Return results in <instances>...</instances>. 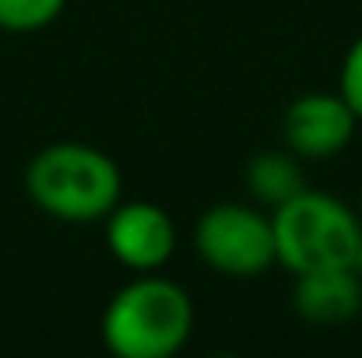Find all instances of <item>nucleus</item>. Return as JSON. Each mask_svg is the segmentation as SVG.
Returning a JSON list of instances; mask_svg holds the SVG:
<instances>
[{
	"label": "nucleus",
	"instance_id": "nucleus-1",
	"mask_svg": "<svg viewBox=\"0 0 362 358\" xmlns=\"http://www.w3.org/2000/svg\"><path fill=\"white\" fill-rule=\"evenodd\" d=\"M25 190L42 215L67 225H92L120 204L123 176L106 151L57 141L35 151L25 165Z\"/></svg>",
	"mask_w": 362,
	"mask_h": 358
},
{
	"label": "nucleus",
	"instance_id": "nucleus-2",
	"mask_svg": "<svg viewBox=\"0 0 362 358\" xmlns=\"http://www.w3.org/2000/svg\"><path fill=\"white\" fill-rule=\"evenodd\" d=\"M190 334L194 299L155 270L123 285L103 313V341L117 358H173Z\"/></svg>",
	"mask_w": 362,
	"mask_h": 358
},
{
	"label": "nucleus",
	"instance_id": "nucleus-3",
	"mask_svg": "<svg viewBox=\"0 0 362 358\" xmlns=\"http://www.w3.org/2000/svg\"><path fill=\"white\" fill-rule=\"evenodd\" d=\"M274 229V263L285 270L313 274L352 267L362 242V218L338 197L320 190H303L271 211Z\"/></svg>",
	"mask_w": 362,
	"mask_h": 358
},
{
	"label": "nucleus",
	"instance_id": "nucleus-4",
	"mask_svg": "<svg viewBox=\"0 0 362 358\" xmlns=\"http://www.w3.org/2000/svg\"><path fill=\"white\" fill-rule=\"evenodd\" d=\"M197 256L226 278H260L274 263L271 215L250 204H215L197 218Z\"/></svg>",
	"mask_w": 362,
	"mask_h": 358
},
{
	"label": "nucleus",
	"instance_id": "nucleus-5",
	"mask_svg": "<svg viewBox=\"0 0 362 358\" xmlns=\"http://www.w3.org/2000/svg\"><path fill=\"white\" fill-rule=\"evenodd\" d=\"M359 119L341 99V92H306L288 102L281 117V137L303 162H324L341 155L356 137Z\"/></svg>",
	"mask_w": 362,
	"mask_h": 358
},
{
	"label": "nucleus",
	"instance_id": "nucleus-6",
	"mask_svg": "<svg viewBox=\"0 0 362 358\" xmlns=\"http://www.w3.org/2000/svg\"><path fill=\"white\" fill-rule=\"evenodd\" d=\"M106 246L134 274L162 270L176 253V225L165 208L151 201L117 204L106 218Z\"/></svg>",
	"mask_w": 362,
	"mask_h": 358
},
{
	"label": "nucleus",
	"instance_id": "nucleus-7",
	"mask_svg": "<svg viewBox=\"0 0 362 358\" xmlns=\"http://www.w3.org/2000/svg\"><path fill=\"white\" fill-rule=\"evenodd\" d=\"M296 313L313 327H341L362 313V281L349 267L299 274L292 288Z\"/></svg>",
	"mask_w": 362,
	"mask_h": 358
},
{
	"label": "nucleus",
	"instance_id": "nucleus-8",
	"mask_svg": "<svg viewBox=\"0 0 362 358\" xmlns=\"http://www.w3.org/2000/svg\"><path fill=\"white\" fill-rule=\"evenodd\" d=\"M243 179H246V190L253 193V201L264 204V208H271V211L306 190L303 158L292 155L288 148H285V151H274V148L257 151V155L246 162Z\"/></svg>",
	"mask_w": 362,
	"mask_h": 358
},
{
	"label": "nucleus",
	"instance_id": "nucleus-9",
	"mask_svg": "<svg viewBox=\"0 0 362 358\" xmlns=\"http://www.w3.org/2000/svg\"><path fill=\"white\" fill-rule=\"evenodd\" d=\"M67 0H0V28L14 35L49 28Z\"/></svg>",
	"mask_w": 362,
	"mask_h": 358
},
{
	"label": "nucleus",
	"instance_id": "nucleus-10",
	"mask_svg": "<svg viewBox=\"0 0 362 358\" xmlns=\"http://www.w3.org/2000/svg\"><path fill=\"white\" fill-rule=\"evenodd\" d=\"M341 99L349 102V109L356 113V119L362 123V35L349 46L345 60H341V81H338Z\"/></svg>",
	"mask_w": 362,
	"mask_h": 358
},
{
	"label": "nucleus",
	"instance_id": "nucleus-11",
	"mask_svg": "<svg viewBox=\"0 0 362 358\" xmlns=\"http://www.w3.org/2000/svg\"><path fill=\"white\" fill-rule=\"evenodd\" d=\"M352 274H359V281H362V242H359V249H356V256H352V267H349Z\"/></svg>",
	"mask_w": 362,
	"mask_h": 358
},
{
	"label": "nucleus",
	"instance_id": "nucleus-12",
	"mask_svg": "<svg viewBox=\"0 0 362 358\" xmlns=\"http://www.w3.org/2000/svg\"><path fill=\"white\" fill-rule=\"evenodd\" d=\"M359 218H362V190H359Z\"/></svg>",
	"mask_w": 362,
	"mask_h": 358
}]
</instances>
